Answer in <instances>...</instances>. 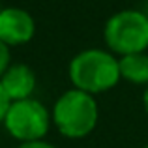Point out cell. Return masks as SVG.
I'll use <instances>...</instances> for the list:
<instances>
[{
	"label": "cell",
	"instance_id": "30bf717a",
	"mask_svg": "<svg viewBox=\"0 0 148 148\" xmlns=\"http://www.w3.org/2000/svg\"><path fill=\"white\" fill-rule=\"evenodd\" d=\"M17 148H56V146H53L51 143H45L43 139L41 141H30V143H21Z\"/></svg>",
	"mask_w": 148,
	"mask_h": 148
},
{
	"label": "cell",
	"instance_id": "8992f818",
	"mask_svg": "<svg viewBox=\"0 0 148 148\" xmlns=\"http://www.w3.org/2000/svg\"><path fill=\"white\" fill-rule=\"evenodd\" d=\"M0 84L11 101L28 99L36 88V75L26 64H11L0 77Z\"/></svg>",
	"mask_w": 148,
	"mask_h": 148
},
{
	"label": "cell",
	"instance_id": "9c48e42d",
	"mask_svg": "<svg viewBox=\"0 0 148 148\" xmlns=\"http://www.w3.org/2000/svg\"><path fill=\"white\" fill-rule=\"evenodd\" d=\"M10 105H11V99L8 98V94L4 92L2 84H0V122H4V118H6V112H8V109H10Z\"/></svg>",
	"mask_w": 148,
	"mask_h": 148
},
{
	"label": "cell",
	"instance_id": "7a4b0ae2",
	"mask_svg": "<svg viewBox=\"0 0 148 148\" xmlns=\"http://www.w3.org/2000/svg\"><path fill=\"white\" fill-rule=\"evenodd\" d=\"M98 103L94 96L83 90H68L56 99L53 107V118L56 130L68 139H83L98 124Z\"/></svg>",
	"mask_w": 148,
	"mask_h": 148
},
{
	"label": "cell",
	"instance_id": "8fae6325",
	"mask_svg": "<svg viewBox=\"0 0 148 148\" xmlns=\"http://www.w3.org/2000/svg\"><path fill=\"white\" fill-rule=\"evenodd\" d=\"M143 105H145V111L148 112V84L145 86V94H143Z\"/></svg>",
	"mask_w": 148,
	"mask_h": 148
},
{
	"label": "cell",
	"instance_id": "3957f363",
	"mask_svg": "<svg viewBox=\"0 0 148 148\" xmlns=\"http://www.w3.org/2000/svg\"><path fill=\"white\" fill-rule=\"evenodd\" d=\"M103 40L112 53L126 56L146 53L148 49V17L141 10H122L105 23Z\"/></svg>",
	"mask_w": 148,
	"mask_h": 148
},
{
	"label": "cell",
	"instance_id": "52a82bcc",
	"mask_svg": "<svg viewBox=\"0 0 148 148\" xmlns=\"http://www.w3.org/2000/svg\"><path fill=\"white\" fill-rule=\"evenodd\" d=\"M120 79L133 84H148V53H135L118 58Z\"/></svg>",
	"mask_w": 148,
	"mask_h": 148
},
{
	"label": "cell",
	"instance_id": "7c38bea8",
	"mask_svg": "<svg viewBox=\"0 0 148 148\" xmlns=\"http://www.w3.org/2000/svg\"><path fill=\"white\" fill-rule=\"evenodd\" d=\"M145 148H148V145H146V146H145Z\"/></svg>",
	"mask_w": 148,
	"mask_h": 148
},
{
	"label": "cell",
	"instance_id": "5b68a950",
	"mask_svg": "<svg viewBox=\"0 0 148 148\" xmlns=\"http://www.w3.org/2000/svg\"><path fill=\"white\" fill-rule=\"evenodd\" d=\"M36 32L32 15L21 8H4L0 11V41L11 45L28 43Z\"/></svg>",
	"mask_w": 148,
	"mask_h": 148
},
{
	"label": "cell",
	"instance_id": "ba28073f",
	"mask_svg": "<svg viewBox=\"0 0 148 148\" xmlns=\"http://www.w3.org/2000/svg\"><path fill=\"white\" fill-rule=\"evenodd\" d=\"M10 58H11V54H10V47H8L4 41H0V77L4 75V71H6L8 68H10Z\"/></svg>",
	"mask_w": 148,
	"mask_h": 148
},
{
	"label": "cell",
	"instance_id": "6da1fadb",
	"mask_svg": "<svg viewBox=\"0 0 148 148\" xmlns=\"http://www.w3.org/2000/svg\"><path fill=\"white\" fill-rule=\"evenodd\" d=\"M68 71L73 88L92 96L111 90L120 81L118 58L103 49L81 51L71 58Z\"/></svg>",
	"mask_w": 148,
	"mask_h": 148
},
{
	"label": "cell",
	"instance_id": "277c9868",
	"mask_svg": "<svg viewBox=\"0 0 148 148\" xmlns=\"http://www.w3.org/2000/svg\"><path fill=\"white\" fill-rule=\"evenodd\" d=\"M51 120L53 118L47 109L38 99L28 98L21 101H11L4 118V126L13 139L21 143H30L41 141L47 135Z\"/></svg>",
	"mask_w": 148,
	"mask_h": 148
},
{
	"label": "cell",
	"instance_id": "4fadbf2b",
	"mask_svg": "<svg viewBox=\"0 0 148 148\" xmlns=\"http://www.w3.org/2000/svg\"><path fill=\"white\" fill-rule=\"evenodd\" d=\"M0 11H2V8H0Z\"/></svg>",
	"mask_w": 148,
	"mask_h": 148
}]
</instances>
